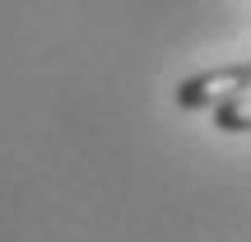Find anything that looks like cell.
<instances>
[{"instance_id":"obj_1","label":"cell","mask_w":251,"mask_h":242,"mask_svg":"<svg viewBox=\"0 0 251 242\" xmlns=\"http://www.w3.org/2000/svg\"><path fill=\"white\" fill-rule=\"evenodd\" d=\"M251 89V65H224L177 84V108H224Z\"/></svg>"},{"instance_id":"obj_3","label":"cell","mask_w":251,"mask_h":242,"mask_svg":"<svg viewBox=\"0 0 251 242\" xmlns=\"http://www.w3.org/2000/svg\"><path fill=\"white\" fill-rule=\"evenodd\" d=\"M247 65H251V61H247Z\"/></svg>"},{"instance_id":"obj_2","label":"cell","mask_w":251,"mask_h":242,"mask_svg":"<svg viewBox=\"0 0 251 242\" xmlns=\"http://www.w3.org/2000/svg\"><path fill=\"white\" fill-rule=\"evenodd\" d=\"M214 126L219 131H251V93L224 103V108H214Z\"/></svg>"}]
</instances>
